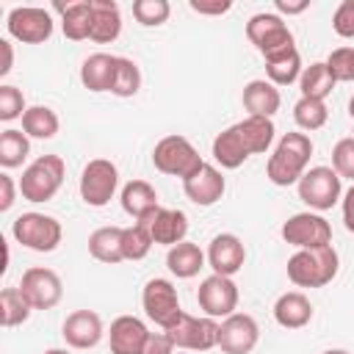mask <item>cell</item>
<instances>
[{
	"label": "cell",
	"mask_w": 354,
	"mask_h": 354,
	"mask_svg": "<svg viewBox=\"0 0 354 354\" xmlns=\"http://www.w3.org/2000/svg\"><path fill=\"white\" fill-rule=\"evenodd\" d=\"M335 77L326 66V61H315L310 66H304L301 77H299V88H301V97H310V100H326L335 88Z\"/></svg>",
	"instance_id": "1f68e13d"
},
{
	"label": "cell",
	"mask_w": 354,
	"mask_h": 354,
	"mask_svg": "<svg viewBox=\"0 0 354 354\" xmlns=\"http://www.w3.org/2000/svg\"><path fill=\"white\" fill-rule=\"evenodd\" d=\"M224 188H227L224 174H221L216 166H210V163H205L194 177L183 180V191H185V196H188L194 205H199V207H210V205H216V202L224 196Z\"/></svg>",
	"instance_id": "ffe728a7"
},
{
	"label": "cell",
	"mask_w": 354,
	"mask_h": 354,
	"mask_svg": "<svg viewBox=\"0 0 354 354\" xmlns=\"http://www.w3.org/2000/svg\"><path fill=\"white\" fill-rule=\"evenodd\" d=\"M122 33V11L113 0H91V33L97 44H111Z\"/></svg>",
	"instance_id": "44dd1931"
},
{
	"label": "cell",
	"mask_w": 354,
	"mask_h": 354,
	"mask_svg": "<svg viewBox=\"0 0 354 354\" xmlns=\"http://www.w3.org/2000/svg\"><path fill=\"white\" fill-rule=\"evenodd\" d=\"M0 53H3V64H0V77H6L14 66V47L8 39H0Z\"/></svg>",
	"instance_id": "681fc988"
},
{
	"label": "cell",
	"mask_w": 354,
	"mask_h": 354,
	"mask_svg": "<svg viewBox=\"0 0 354 354\" xmlns=\"http://www.w3.org/2000/svg\"><path fill=\"white\" fill-rule=\"evenodd\" d=\"M326 66L332 72V77L340 83H354V47H337L329 53Z\"/></svg>",
	"instance_id": "ab89813d"
},
{
	"label": "cell",
	"mask_w": 354,
	"mask_h": 354,
	"mask_svg": "<svg viewBox=\"0 0 354 354\" xmlns=\"http://www.w3.org/2000/svg\"><path fill=\"white\" fill-rule=\"evenodd\" d=\"M348 116L354 119V94H351V100H348Z\"/></svg>",
	"instance_id": "f5cc1de1"
},
{
	"label": "cell",
	"mask_w": 354,
	"mask_h": 354,
	"mask_svg": "<svg viewBox=\"0 0 354 354\" xmlns=\"http://www.w3.org/2000/svg\"><path fill=\"white\" fill-rule=\"evenodd\" d=\"M191 6V11H196V14H227L230 8H232V3L230 0H216V3H202V0H191L188 3Z\"/></svg>",
	"instance_id": "bcb514c9"
},
{
	"label": "cell",
	"mask_w": 354,
	"mask_h": 354,
	"mask_svg": "<svg viewBox=\"0 0 354 354\" xmlns=\"http://www.w3.org/2000/svg\"><path fill=\"white\" fill-rule=\"evenodd\" d=\"M122 230L124 227H100L88 235V254L100 263H108V266H116L124 260V252H122Z\"/></svg>",
	"instance_id": "83f0119b"
},
{
	"label": "cell",
	"mask_w": 354,
	"mask_h": 354,
	"mask_svg": "<svg viewBox=\"0 0 354 354\" xmlns=\"http://www.w3.org/2000/svg\"><path fill=\"white\" fill-rule=\"evenodd\" d=\"M149 227V235L155 243L160 246H177L185 241L188 235V216L183 210H174V207H158L147 221H141Z\"/></svg>",
	"instance_id": "ac0fdd59"
},
{
	"label": "cell",
	"mask_w": 354,
	"mask_h": 354,
	"mask_svg": "<svg viewBox=\"0 0 354 354\" xmlns=\"http://www.w3.org/2000/svg\"><path fill=\"white\" fill-rule=\"evenodd\" d=\"M274 8H277L279 14L293 17V14L307 11V8H310V0H274Z\"/></svg>",
	"instance_id": "7dc6e473"
},
{
	"label": "cell",
	"mask_w": 354,
	"mask_h": 354,
	"mask_svg": "<svg viewBox=\"0 0 354 354\" xmlns=\"http://www.w3.org/2000/svg\"><path fill=\"white\" fill-rule=\"evenodd\" d=\"M324 354H351V351H346V348H326Z\"/></svg>",
	"instance_id": "f907efd6"
},
{
	"label": "cell",
	"mask_w": 354,
	"mask_h": 354,
	"mask_svg": "<svg viewBox=\"0 0 354 354\" xmlns=\"http://www.w3.org/2000/svg\"><path fill=\"white\" fill-rule=\"evenodd\" d=\"M11 235H14L17 243H22L25 249H33V252H53V249L61 243L64 230H61V221L53 218V216H44V213H22V216L14 218Z\"/></svg>",
	"instance_id": "8992f818"
},
{
	"label": "cell",
	"mask_w": 354,
	"mask_h": 354,
	"mask_svg": "<svg viewBox=\"0 0 354 354\" xmlns=\"http://www.w3.org/2000/svg\"><path fill=\"white\" fill-rule=\"evenodd\" d=\"M152 235H149V227L136 221L130 227L122 230V252H124V260H144L152 249Z\"/></svg>",
	"instance_id": "8d00e7d4"
},
{
	"label": "cell",
	"mask_w": 354,
	"mask_h": 354,
	"mask_svg": "<svg viewBox=\"0 0 354 354\" xmlns=\"http://www.w3.org/2000/svg\"><path fill=\"white\" fill-rule=\"evenodd\" d=\"M152 166L169 177L188 180L205 166V160L199 158L196 147L185 136H166L152 149Z\"/></svg>",
	"instance_id": "3957f363"
},
{
	"label": "cell",
	"mask_w": 354,
	"mask_h": 354,
	"mask_svg": "<svg viewBox=\"0 0 354 354\" xmlns=\"http://www.w3.org/2000/svg\"><path fill=\"white\" fill-rule=\"evenodd\" d=\"M243 108L249 111V116H266L271 119L279 111V88L271 80H249L243 86Z\"/></svg>",
	"instance_id": "603a6c76"
},
{
	"label": "cell",
	"mask_w": 354,
	"mask_h": 354,
	"mask_svg": "<svg viewBox=\"0 0 354 354\" xmlns=\"http://www.w3.org/2000/svg\"><path fill=\"white\" fill-rule=\"evenodd\" d=\"M332 28L343 39H354V0H343L332 14Z\"/></svg>",
	"instance_id": "7bdbcfd3"
},
{
	"label": "cell",
	"mask_w": 354,
	"mask_h": 354,
	"mask_svg": "<svg viewBox=\"0 0 354 354\" xmlns=\"http://www.w3.org/2000/svg\"><path fill=\"white\" fill-rule=\"evenodd\" d=\"M296 188H299V199L310 210H329L343 196L340 174L332 166H313V169H307L301 174V180L296 183Z\"/></svg>",
	"instance_id": "5b68a950"
},
{
	"label": "cell",
	"mask_w": 354,
	"mask_h": 354,
	"mask_svg": "<svg viewBox=\"0 0 354 354\" xmlns=\"http://www.w3.org/2000/svg\"><path fill=\"white\" fill-rule=\"evenodd\" d=\"M8 36H14L22 44H41L53 36V17L47 8L39 6H17L8 14Z\"/></svg>",
	"instance_id": "7c38bea8"
},
{
	"label": "cell",
	"mask_w": 354,
	"mask_h": 354,
	"mask_svg": "<svg viewBox=\"0 0 354 354\" xmlns=\"http://www.w3.org/2000/svg\"><path fill=\"white\" fill-rule=\"evenodd\" d=\"M61 11V30L72 41H83L91 33V0H77L66 6H55Z\"/></svg>",
	"instance_id": "f1b7e54d"
},
{
	"label": "cell",
	"mask_w": 354,
	"mask_h": 354,
	"mask_svg": "<svg viewBox=\"0 0 354 354\" xmlns=\"http://www.w3.org/2000/svg\"><path fill=\"white\" fill-rule=\"evenodd\" d=\"M116 58L119 55H108V53L88 55L80 66V83L88 91H111L116 77Z\"/></svg>",
	"instance_id": "d4e9b609"
},
{
	"label": "cell",
	"mask_w": 354,
	"mask_h": 354,
	"mask_svg": "<svg viewBox=\"0 0 354 354\" xmlns=\"http://www.w3.org/2000/svg\"><path fill=\"white\" fill-rule=\"evenodd\" d=\"M147 337H149V329H147V324L141 318L119 315V318H113L111 332H108L111 354H141Z\"/></svg>",
	"instance_id": "d6986e66"
},
{
	"label": "cell",
	"mask_w": 354,
	"mask_h": 354,
	"mask_svg": "<svg viewBox=\"0 0 354 354\" xmlns=\"http://www.w3.org/2000/svg\"><path fill=\"white\" fill-rule=\"evenodd\" d=\"M293 119L301 130L313 133V130H321L329 119V111H326V102L324 100H310V97H299V102L293 105Z\"/></svg>",
	"instance_id": "d590c367"
},
{
	"label": "cell",
	"mask_w": 354,
	"mask_h": 354,
	"mask_svg": "<svg viewBox=\"0 0 354 354\" xmlns=\"http://www.w3.org/2000/svg\"><path fill=\"white\" fill-rule=\"evenodd\" d=\"M25 111H28V108H25L22 91H19L17 86L3 83V86H0V119H3V122H11V119L22 116Z\"/></svg>",
	"instance_id": "b9f144b4"
},
{
	"label": "cell",
	"mask_w": 354,
	"mask_h": 354,
	"mask_svg": "<svg viewBox=\"0 0 354 354\" xmlns=\"http://www.w3.org/2000/svg\"><path fill=\"white\" fill-rule=\"evenodd\" d=\"M213 158H216V163H221V169H238V166H243V160L249 158V149L243 147L235 124L227 127V130H221L213 138Z\"/></svg>",
	"instance_id": "4dcf8cb0"
},
{
	"label": "cell",
	"mask_w": 354,
	"mask_h": 354,
	"mask_svg": "<svg viewBox=\"0 0 354 354\" xmlns=\"http://www.w3.org/2000/svg\"><path fill=\"white\" fill-rule=\"evenodd\" d=\"M260 340V326L246 313H232L218 324V348L224 354H249Z\"/></svg>",
	"instance_id": "9a60e30c"
},
{
	"label": "cell",
	"mask_w": 354,
	"mask_h": 354,
	"mask_svg": "<svg viewBox=\"0 0 354 354\" xmlns=\"http://www.w3.org/2000/svg\"><path fill=\"white\" fill-rule=\"evenodd\" d=\"M169 337L174 340L177 348H188V351H207L213 346H218V324L216 318H196V315H188L183 313L169 329Z\"/></svg>",
	"instance_id": "8fae6325"
},
{
	"label": "cell",
	"mask_w": 354,
	"mask_h": 354,
	"mask_svg": "<svg viewBox=\"0 0 354 354\" xmlns=\"http://www.w3.org/2000/svg\"><path fill=\"white\" fill-rule=\"evenodd\" d=\"M235 130L243 141V147L249 149V155H263L268 152V147L274 144V122L266 116H246L241 122H235Z\"/></svg>",
	"instance_id": "484cf974"
},
{
	"label": "cell",
	"mask_w": 354,
	"mask_h": 354,
	"mask_svg": "<svg viewBox=\"0 0 354 354\" xmlns=\"http://www.w3.org/2000/svg\"><path fill=\"white\" fill-rule=\"evenodd\" d=\"M30 155V141L22 130H3L0 133V166L3 169H17L25 163V158Z\"/></svg>",
	"instance_id": "e575fe53"
},
{
	"label": "cell",
	"mask_w": 354,
	"mask_h": 354,
	"mask_svg": "<svg viewBox=\"0 0 354 354\" xmlns=\"http://www.w3.org/2000/svg\"><path fill=\"white\" fill-rule=\"evenodd\" d=\"M17 188H19V185H14L11 174H0V210H3V213L11 210V205H14V199H17Z\"/></svg>",
	"instance_id": "f6af8a7d"
},
{
	"label": "cell",
	"mask_w": 354,
	"mask_h": 354,
	"mask_svg": "<svg viewBox=\"0 0 354 354\" xmlns=\"http://www.w3.org/2000/svg\"><path fill=\"white\" fill-rule=\"evenodd\" d=\"M310 158H313L310 136L307 133H285L277 141V147H274V152H271V158L266 163V177L274 185L288 188V185L301 180V174L307 171Z\"/></svg>",
	"instance_id": "6da1fadb"
},
{
	"label": "cell",
	"mask_w": 354,
	"mask_h": 354,
	"mask_svg": "<svg viewBox=\"0 0 354 354\" xmlns=\"http://www.w3.org/2000/svg\"><path fill=\"white\" fill-rule=\"evenodd\" d=\"M30 313H33V307L22 296L19 288H3V293H0V324L6 329L25 324L30 318Z\"/></svg>",
	"instance_id": "836d02e7"
},
{
	"label": "cell",
	"mask_w": 354,
	"mask_h": 354,
	"mask_svg": "<svg viewBox=\"0 0 354 354\" xmlns=\"http://www.w3.org/2000/svg\"><path fill=\"white\" fill-rule=\"evenodd\" d=\"M343 224L348 232H354V185L343 194Z\"/></svg>",
	"instance_id": "c3c4849f"
},
{
	"label": "cell",
	"mask_w": 354,
	"mask_h": 354,
	"mask_svg": "<svg viewBox=\"0 0 354 354\" xmlns=\"http://www.w3.org/2000/svg\"><path fill=\"white\" fill-rule=\"evenodd\" d=\"M138 88H141L138 64L119 55V58H116V77H113L111 94H116V97H133V94H138Z\"/></svg>",
	"instance_id": "74e56055"
},
{
	"label": "cell",
	"mask_w": 354,
	"mask_h": 354,
	"mask_svg": "<svg viewBox=\"0 0 354 354\" xmlns=\"http://www.w3.org/2000/svg\"><path fill=\"white\" fill-rule=\"evenodd\" d=\"M44 354H69V351H66V348H47Z\"/></svg>",
	"instance_id": "816d5d0a"
},
{
	"label": "cell",
	"mask_w": 354,
	"mask_h": 354,
	"mask_svg": "<svg viewBox=\"0 0 354 354\" xmlns=\"http://www.w3.org/2000/svg\"><path fill=\"white\" fill-rule=\"evenodd\" d=\"M122 207L127 216H133L136 221H147L160 205H158V191L147 183V180H130L122 188Z\"/></svg>",
	"instance_id": "cb8c5ba5"
},
{
	"label": "cell",
	"mask_w": 354,
	"mask_h": 354,
	"mask_svg": "<svg viewBox=\"0 0 354 354\" xmlns=\"http://www.w3.org/2000/svg\"><path fill=\"white\" fill-rule=\"evenodd\" d=\"M246 263V249H243V241L232 232H221L210 241L207 246V266L213 268V274H221V277H232L243 268Z\"/></svg>",
	"instance_id": "2e32d148"
},
{
	"label": "cell",
	"mask_w": 354,
	"mask_h": 354,
	"mask_svg": "<svg viewBox=\"0 0 354 354\" xmlns=\"http://www.w3.org/2000/svg\"><path fill=\"white\" fill-rule=\"evenodd\" d=\"M119 185V169L108 158H94L83 166L80 174V199L91 207H102L113 199Z\"/></svg>",
	"instance_id": "52a82bcc"
},
{
	"label": "cell",
	"mask_w": 354,
	"mask_h": 354,
	"mask_svg": "<svg viewBox=\"0 0 354 354\" xmlns=\"http://www.w3.org/2000/svg\"><path fill=\"white\" fill-rule=\"evenodd\" d=\"M141 304H144L147 318L152 324H158L160 329H169L183 315V307H180V299H177V288L163 277H155V279H149L144 285Z\"/></svg>",
	"instance_id": "9c48e42d"
},
{
	"label": "cell",
	"mask_w": 354,
	"mask_h": 354,
	"mask_svg": "<svg viewBox=\"0 0 354 354\" xmlns=\"http://www.w3.org/2000/svg\"><path fill=\"white\" fill-rule=\"evenodd\" d=\"M64 174H66V166H64V158L58 155H41L36 158L19 177V194L22 199L28 202H50L61 183H64Z\"/></svg>",
	"instance_id": "277c9868"
},
{
	"label": "cell",
	"mask_w": 354,
	"mask_h": 354,
	"mask_svg": "<svg viewBox=\"0 0 354 354\" xmlns=\"http://www.w3.org/2000/svg\"><path fill=\"white\" fill-rule=\"evenodd\" d=\"M205 260H207V254H205L196 243H191V241H183V243L171 246L169 254H166L169 271H171L174 277H180V279L196 277V274L205 268Z\"/></svg>",
	"instance_id": "4316f807"
},
{
	"label": "cell",
	"mask_w": 354,
	"mask_h": 354,
	"mask_svg": "<svg viewBox=\"0 0 354 354\" xmlns=\"http://www.w3.org/2000/svg\"><path fill=\"white\" fill-rule=\"evenodd\" d=\"M282 241L296 246V249H315V246H326L332 243V227L321 213H293L285 224H282Z\"/></svg>",
	"instance_id": "30bf717a"
},
{
	"label": "cell",
	"mask_w": 354,
	"mask_h": 354,
	"mask_svg": "<svg viewBox=\"0 0 354 354\" xmlns=\"http://www.w3.org/2000/svg\"><path fill=\"white\" fill-rule=\"evenodd\" d=\"M171 6L169 0H136L133 3V17L144 25V28H158L169 19Z\"/></svg>",
	"instance_id": "f35d334b"
},
{
	"label": "cell",
	"mask_w": 354,
	"mask_h": 354,
	"mask_svg": "<svg viewBox=\"0 0 354 354\" xmlns=\"http://www.w3.org/2000/svg\"><path fill=\"white\" fill-rule=\"evenodd\" d=\"M246 39L263 53V58H268L274 53H282L288 47H296L293 44V33L285 25V19L279 14H268V11L254 14L246 22Z\"/></svg>",
	"instance_id": "ba28073f"
},
{
	"label": "cell",
	"mask_w": 354,
	"mask_h": 354,
	"mask_svg": "<svg viewBox=\"0 0 354 354\" xmlns=\"http://www.w3.org/2000/svg\"><path fill=\"white\" fill-rule=\"evenodd\" d=\"M274 321L282 329H301L313 321V304L301 290H288L274 301Z\"/></svg>",
	"instance_id": "7402d4cb"
},
{
	"label": "cell",
	"mask_w": 354,
	"mask_h": 354,
	"mask_svg": "<svg viewBox=\"0 0 354 354\" xmlns=\"http://www.w3.org/2000/svg\"><path fill=\"white\" fill-rule=\"evenodd\" d=\"M301 55L296 47H288L282 53H274L266 58V75L274 86H290L293 80L301 77Z\"/></svg>",
	"instance_id": "f546056e"
},
{
	"label": "cell",
	"mask_w": 354,
	"mask_h": 354,
	"mask_svg": "<svg viewBox=\"0 0 354 354\" xmlns=\"http://www.w3.org/2000/svg\"><path fill=\"white\" fill-rule=\"evenodd\" d=\"M19 290L30 301L33 310H53L61 301V296H64V282H61V277L53 268L33 266V268H28L22 274Z\"/></svg>",
	"instance_id": "5bb4252c"
},
{
	"label": "cell",
	"mask_w": 354,
	"mask_h": 354,
	"mask_svg": "<svg viewBox=\"0 0 354 354\" xmlns=\"http://www.w3.org/2000/svg\"><path fill=\"white\" fill-rule=\"evenodd\" d=\"M58 113L53 111V108H47V105H30L25 113H22V133L28 136V138H41V141H47V138H53L55 133H58Z\"/></svg>",
	"instance_id": "d6a6232c"
},
{
	"label": "cell",
	"mask_w": 354,
	"mask_h": 354,
	"mask_svg": "<svg viewBox=\"0 0 354 354\" xmlns=\"http://www.w3.org/2000/svg\"><path fill=\"white\" fill-rule=\"evenodd\" d=\"M196 301L207 318H227L238 307V285L232 282V277L210 274L202 279L196 290Z\"/></svg>",
	"instance_id": "4fadbf2b"
},
{
	"label": "cell",
	"mask_w": 354,
	"mask_h": 354,
	"mask_svg": "<svg viewBox=\"0 0 354 354\" xmlns=\"http://www.w3.org/2000/svg\"><path fill=\"white\" fill-rule=\"evenodd\" d=\"M332 169L340 180H354V136H346L332 147Z\"/></svg>",
	"instance_id": "60d3db41"
},
{
	"label": "cell",
	"mask_w": 354,
	"mask_h": 354,
	"mask_svg": "<svg viewBox=\"0 0 354 354\" xmlns=\"http://www.w3.org/2000/svg\"><path fill=\"white\" fill-rule=\"evenodd\" d=\"M61 335L72 348H94L102 340V318L94 310H75L66 315Z\"/></svg>",
	"instance_id": "e0dca14e"
},
{
	"label": "cell",
	"mask_w": 354,
	"mask_h": 354,
	"mask_svg": "<svg viewBox=\"0 0 354 354\" xmlns=\"http://www.w3.org/2000/svg\"><path fill=\"white\" fill-rule=\"evenodd\" d=\"M174 348H177V346H174V340L169 337V332H149V337H147L141 354H171Z\"/></svg>",
	"instance_id": "ee69618b"
},
{
	"label": "cell",
	"mask_w": 354,
	"mask_h": 354,
	"mask_svg": "<svg viewBox=\"0 0 354 354\" xmlns=\"http://www.w3.org/2000/svg\"><path fill=\"white\" fill-rule=\"evenodd\" d=\"M340 257L332 243L315 249H296L288 257V279L296 288H324L337 277Z\"/></svg>",
	"instance_id": "7a4b0ae2"
}]
</instances>
